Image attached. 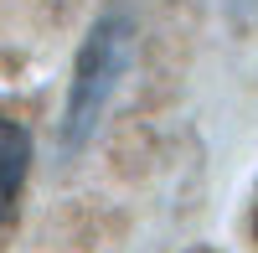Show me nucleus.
Masks as SVG:
<instances>
[{"mask_svg":"<svg viewBox=\"0 0 258 253\" xmlns=\"http://www.w3.org/2000/svg\"><path fill=\"white\" fill-rule=\"evenodd\" d=\"M129 57H135V26L124 16L93 21V31L83 36L78 62H73V88H68V109H62V150L88 145V135L98 130V119L119 88V78L129 73Z\"/></svg>","mask_w":258,"mask_h":253,"instance_id":"f257e3e1","label":"nucleus"},{"mask_svg":"<svg viewBox=\"0 0 258 253\" xmlns=\"http://www.w3.org/2000/svg\"><path fill=\"white\" fill-rule=\"evenodd\" d=\"M26 171H31V135H26V124L0 114V222L16 212Z\"/></svg>","mask_w":258,"mask_h":253,"instance_id":"f03ea898","label":"nucleus"}]
</instances>
